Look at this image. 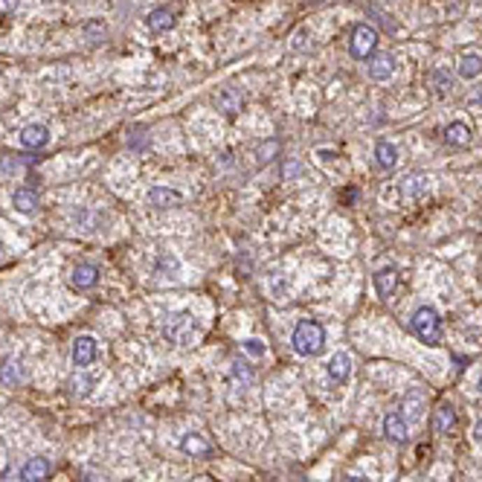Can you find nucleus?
Wrapping results in <instances>:
<instances>
[{
	"mask_svg": "<svg viewBox=\"0 0 482 482\" xmlns=\"http://www.w3.org/2000/svg\"><path fill=\"white\" fill-rule=\"evenodd\" d=\"M291 346H294V352L302 355V357L320 355V352L325 349V332H322V325L314 322V320H302L297 329H294Z\"/></svg>",
	"mask_w": 482,
	"mask_h": 482,
	"instance_id": "1",
	"label": "nucleus"
},
{
	"mask_svg": "<svg viewBox=\"0 0 482 482\" xmlns=\"http://www.w3.org/2000/svg\"><path fill=\"white\" fill-rule=\"evenodd\" d=\"M413 332H416V337L421 343H427V346L441 343V320H439V314L433 311V308L421 305L413 314Z\"/></svg>",
	"mask_w": 482,
	"mask_h": 482,
	"instance_id": "2",
	"label": "nucleus"
},
{
	"mask_svg": "<svg viewBox=\"0 0 482 482\" xmlns=\"http://www.w3.org/2000/svg\"><path fill=\"white\" fill-rule=\"evenodd\" d=\"M375 47H378V32L366 24H357L352 29V38H349V52L357 62H369L375 55Z\"/></svg>",
	"mask_w": 482,
	"mask_h": 482,
	"instance_id": "3",
	"label": "nucleus"
},
{
	"mask_svg": "<svg viewBox=\"0 0 482 482\" xmlns=\"http://www.w3.org/2000/svg\"><path fill=\"white\" fill-rule=\"evenodd\" d=\"M198 329H195V320H192L189 311H180L169 320L166 325V340L175 343V346H192V340H195Z\"/></svg>",
	"mask_w": 482,
	"mask_h": 482,
	"instance_id": "4",
	"label": "nucleus"
},
{
	"mask_svg": "<svg viewBox=\"0 0 482 482\" xmlns=\"http://www.w3.org/2000/svg\"><path fill=\"white\" fill-rule=\"evenodd\" d=\"M96 360V340L90 334H82L73 340V363L79 369H87V366Z\"/></svg>",
	"mask_w": 482,
	"mask_h": 482,
	"instance_id": "5",
	"label": "nucleus"
},
{
	"mask_svg": "<svg viewBox=\"0 0 482 482\" xmlns=\"http://www.w3.org/2000/svg\"><path fill=\"white\" fill-rule=\"evenodd\" d=\"M383 433H387L390 441H398V445H404V441L410 439V427H407V418H404V413H390L387 418H383Z\"/></svg>",
	"mask_w": 482,
	"mask_h": 482,
	"instance_id": "6",
	"label": "nucleus"
},
{
	"mask_svg": "<svg viewBox=\"0 0 482 482\" xmlns=\"http://www.w3.org/2000/svg\"><path fill=\"white\" fill-rule=\"evenodd\" d=\"M392 73H395V59L390 52H378L372 55V62H369V79L375 82H387L392 79Z\"/></svg>",
	"mask_w": 482,
	"mask_h": 482,
	"instance_id": "7",
	"label": "nucleus"
},
{
	"mask_svg": "<svg viewBox=\"0 0 482 482\" xmlns=\"http://www.w3.org/2000/svg\"><path fill=\"white\" fill-rule=\"evenodd\" d=\"M180 204H183L180 192H171L163 186L148 189V206H154V209H171V206H180Z\"/></svg>",
	"mask_w": 482,
	"mask_h": 482,
	"instance_id": "8",
	"label": "nucleus"
},
{
	"mask_svg": "<svg viewBox=\"0 0 482 482\" xmlns=\"http://www.w3.org/2000/svg\"><path fill=\"white\" fill-rule=\"evenodd\" d=\"M180 448H183L186 456H198V459H209L212 456V445L201 433H186L180 439Z\"/></svg>",
	"mask_w": 482,
	"mask_h": 482,
	"instance_id": "9",
	"label": "nucleus"
},
{
	"mask_svg": "<svg viewBox=\"0 0 482 482\" xmlns=\"http://www.w3.org/2000/svg\"><path fill=\"white\" fill-rule=\"evenodd\" d=\"M47 143H50V131L41 122H32V125H27L21 131V146L24 148H44Z\"/></svg>",
	"mask_w": 482,
	"mask_h": 482,
	"instance_id": "10",
	"label": "nucleus"
},
{
	"mask_svg": "<svg viewBox=\"0 0 482 482\" xmlns=\"http://www.w3.org/2000/svg\"><path fill=\"white\" fill-rule=\"evenodd\" d=\"M349 372H352V357H349V352L332 355V360H329V378L334 383H346V381H349Z\"/></svg>",
	"mask_w": 482,
	"mask_h": 482,
	"instance_id": "11",
	"label": "nucleus"
},
{
	"mask_svg": "<svg viewBox=\"0 0 482 482\" xmlns=\"http://www.w3.org/2000/svg\"><path fill=\"white\" fill-rule=\"evenodd\" d=\"M21 479L27 482H38V479H47L50 476V462L44 456H32L29 462H24L21 465V474H17Z\"/></svg>",
	"mask_w": 482,
	"mask_h": 482,
	"instance_id": "12",
	"label": "nucleus"
},
{
	"mask_svg": "<svg viewBox=\"0 0 482 482\" xmlns=\"http://www.w3.org/2000/svg\"><path fill=\"white\" fill-rule=\"evenodd\" d=\"M12 206L17 212H24V215H32V212L38 209V192L32 186H21V189H15V195H12Z\"/></svg>",
	"mask_w": 482,
	"mask_h": 482,
	"instance_id": "13",
	"label": "nucleus"
},
{
	"mask_svg": "<svg viewBox=\"0 0 482 482\" xmlns=\"http://www.w3.org/2000/svg\"><path fill=\"white\" fill-rule=\"evenodd\" d=\"M398 288V271L395 267H383V271L375 274V291L381 294V299H390Z\"/></svg>",
	"mask_w": 482,
	"mask_h": 482,
	"instance_id": "14",
	"label": "nucleus"
},
{
	"mask_svg": "<svg viewBox=\"0 0 482 482\" xmlns=\"http://www.w3.org/2000/svg\"><path fill=\"white\" fill-rule=\"evenodd\" d=\"M398 192H401L404 201H413V198L427 195V178H424V175H410V178H404L401 186H398Z\"/></svg>",
	"mask_w": 482,
	"mask_h": 482,
	"instance_id": "15",
	"label": "nucleus"
},
{
	"mask_svg": "<svg viewBox=\"0 0 482 482\" xmlns=\"http://www.w3.org/2000/svg\"><path fill=\"white\" fill-rule=\"evenodd\" d=\"M215 102H218V108H221L224 113H239V111L244 108V96H241V90H236V87H221L218 96H215Z\"/></svg>",
	"mask_w": 482,
	"mask_h": 482,
	"instance_id": "16",
	"label": "nucleus"
},
{
	"mask_svg": "<svg viewBox=\"0 0 482 482\" xmlns=\"http://www.w3.org/2000/svg\"><path fill=\"white\" fill-rule=\"evenodd\" d=\"M99 282V271L93 264H76L73 274H70V285L73 288H93Z\"/></svg>",
	"mask_w": 482,
	"mask_h": 482,
	"instance_id": "17",
	"label": "nucleus"
},
{
	"mask_svg": "<svg viewBox=\"0 0 482 482\" xmlns=\"http://www.w3.org/2000/svg\"><path fill=\"white\" fill-rule=\"evenodd\" d=\"M424 404H427V395H424L421 390H413V392H407L404 395V418H421V413H424Z\"/></svg>",
	"mask_w": 482,
	"mask_h": 482,
	"instance_id": "18",
	"label": "nucleus"
},
{
	"mask_svg": "<svg viewBox=\"0 0 482 482\" xmlns=\"http://www.w3.org/2000/svg\"><path fill=\"white\" fill-rule=\"evenodd\" d=\"M175 24H178V17H175V12H171V9H154L148 15V29L151 32H166Z\"/></svg>",
	"mask_w": 482,
	"mask_h": 482,
	"instance_id": "19",
	"label": "nucleus"
},
{
	"mask_svg": "<svg viewBox=\"0 0 482 482\" xmlns=\"http://www.w3.org/2000/svg\"><path fill=\"white\" fill-rule=\"evenodd\" d=\"M375 160H378L381 169H395L398 166V148L392 143H387V140H381L375 146Z\"/></svg>",
	"mask_w": 482,
	"mask_h": 482,
	"instance_id": "20",
	"label": "nucleus"
},
{
	"mask_svg": "<svg viewBox=\"0 0 482 482\" xmlns=\"http://www.w3.org/2000/svg\"><path fill=\"white\" fill-rule=\"evenodd\" d=\"M453 424H456V410L451 407V404H441V407L436 410V416H433V430L436 433H451Z\"/></svg>",
	"mask_w": 482,
	"mask_h": 482,
	"instance_id": "21",
	"label": "nucleus"
},
{
	"mask_svg": "<svg viewBox=\"0 0 482 482\" xmlns=\"http://www.w3.org/2000/svg\"><path fill=\"white\" fill-rule=\"evenodd\" d=\"M482 73V55L476 52H468L459 59V76L462 79H476V76Z\"/></svg>",
	"mask_w": 482,
	"mask_h": 482,
	"instance_id": "22",
	"label": "nucleus"
},
{
	"mask_svg": "<svg viewBox=\"0 0 482 482\" xmlns=\"http://www.w3.org/2000/svg\"><path fill=\"white\" fill-rule=\"evenodd\" d=\"M445 140H448L451 146H468V143H471V128H468L465 122H451V125L445 128Z\"/></svg>",
	"mask_w": 482,
	"mask_h": 482,
	"instance_id": "23",
	"label": "nucleus"
},
{
	"mask_svg": "<svg viewBox=\"0 0 482 482\" xmlns=\"http://www.w3.org/2000/svg\"><path fill=\"white\" fill-rule=\"evenodd\" d=\"M0 381H3V383H9V387H15V383L17 381H21V378H17V369H15V363H3V369H0Z\"/></svg>",
	"mask_w": 482,
	"mask_h": 482,
	"instance_id": "24",
	"label": "nucleus"
},
{
	"mask_svg": "<svg viewBox=\"0 0 482 482\" xmlns=\"http://www.w3.org/2000/svg\"><path fill=\"white\" fill-rule=\"evenodd\" d=\"M241 349H244L247 355H253V357H264V343H262V340H244Z\"/></svg>",
	"mask_w": 482,
	"mask_h": 482,
	"instance_id": "25",
	"label": "nucleus"
},
{
	"mask_svg": "<svg viewBox=\"0 0 482 482\" xmlns=\"http://www.w3.org/2000/svg\"><path fill=\"white\" fill-rule=\"evenodd\" d=\"M160 267H166L163 274H169V276H178V267H180V262H178L175 256H163V259H160Z\"/></svg>",
	"mask_w": 482,
	"mask_h": 482,
	"instance_id": "26",
	"label": "nucleus"
},
{
	"mask_svg": "<svg viewBox=\"0 0 482 482\" xmlns=\"http://www.w3.org/2000/svg\"><path fill=\"white\" fill-rule=\"evenodd\" d=\"M85 29H87V35L93 38V41H99V38H105V24H87Z\"/></svg>",
	"mask_w": 482,
	"mask_h": 482,
	"instance_id": "27",
	"label": "nucleus"
},
{
	"mask_svg": "<svg viewBox=\"0 0 482 482\" xmlns=\"http://www.w3.org/2000/svg\"><path fill=\"white\" fill-rule=\"evenodd\" d=\"M436 82H439V90H441V93H448V90L453 87V82H448V73H445V70L436 73Z\"/></svg>",
	"mask_w": 482,
	"mask_h": 482,
	"instance_id": "28",
	"label": "nucleus"
},
{
	"mask_svg": "<svg viewBox=\"0 0 482 482\" xmlns=\"http://www.w3.org/2000/svg\"><path fill=\"white\" fill-rule=\"evenodd\" d=\"M474 436H476V441H482V421L476 424V430H474Z\"/></svg>",
	"mask_w": 482,
	"mask_h": 482,
	"instance_id": "29",
	"label": "nucleus"
},
{
	"mask_svg": "<svg viewBox=\"0 0 482 482\" xmlns=\"http://www.w3.org/2000/svg\"><path fill=\"white\" fill-rule=\"evenodd\" d=\"M3 253H6V250H3V241H0V259H3Z\"/></svg>",
	"mask_w": 482,
	"mask_h": 482,
	"instance_id": "30",
	"label": "nucleus"
},
{
	"mask_svg": "<svg viewBox=\"0 0 482 482\" xmlns=\"http://www.w3.org/2000/svg\"><path fill=\"white\" fill-rule=\"evenodd\" d=\"M479 390H482V378H479Z\"/></svg>",
	"mask_w": 482,
	"mask_h": 482,
	"instance_id": "31",
	"label": "nucleus"
}]
</instances>
